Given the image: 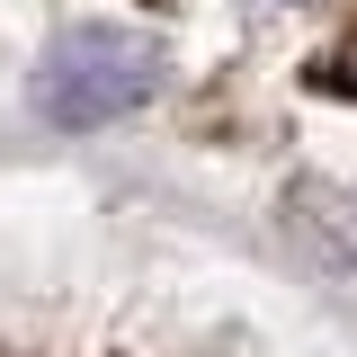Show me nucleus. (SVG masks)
Wrapping results in <instances>:
<instances>
[{
    "label": "nucleus",
    "mask_w": 357,
    "mask_h": 357,
    "mask_svg": "<svg viewBox=\"0 0 357 357\" xmlns=\"http://www.w3.org/2000/svg\"><path fill=\"white\" fill-rule=\"evenodd\" d=\"M152 89H161V45L134 36V27H116V18H81V27H63V36L36 54L27 98H36L45 126L89 134V126L134 116Z\"/></svg>",
    "instance_id": "1"
},
{
    "label": "nucleus",
    "mask_w": 357,
    "mask_h": 357,
    "mask_svg": "<svg viewBox=\"0 0 357 357\" xmlns=\"http://www.w3.org/2000/svg\"><path fill=\"white\" fill-rule=\"evenodd\" d=\"M321 72H331V81H340V89H357V45H340V54H331Z\"/></svg>",
    "instance_id": "2"
}]
</instances>
